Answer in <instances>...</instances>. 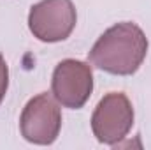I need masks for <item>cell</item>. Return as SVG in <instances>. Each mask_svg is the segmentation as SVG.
I'll return each instance as SVG.
<instances>
[{"label":"cell","instance_id":"7a4b0ae2","mask_svg":"<svg viewBox=\"0 0 151 150\" xmlns=\"http://www.w3.org/2000/svg\"><path fill=\"white\" fill-rule=\"evenodd\" d=\"M58 104L55 95L47 92L32 97L19 117L21 136L34 145L55 143L62 129V111Z\"/></svg>","mask_w":151,"mask_h":150},{"label":"cell","instance_id":"277c9868","mask_svg":"<svg viewBox=\"0 0 151 150\" xmlns=\"http://www.w3.org/2000/svg\"><path fill=\"white\" fill-rule=\"evenodd\" d=\"M134 125V108L123 92H109L91 115V131L104 145H118Z\"/></svg>","mask_w":151,"mask_h":150},{"label":"cell","instance_id":"5b68a950","mask_svg":"<svg viewBox=\"0 0 151 150\" xmlns=\"http://www.w3.org/2000/svg\"><path fill=\"white\" fill-rule=\"evenodd\" d=\"M51 94L55 99L70 110H79L86 104L93 92V73L86 62L65 58L53 73Z\"/></svg>","mask_w":151,"mask_h":150},{"label":"cell","instance_id":"6da1fadb","mask_svg":"<svg viewBox=\"0 0 151 150\" xmlns=\"http://www.w3.org/2000/svg\"><path fill=\"white\" fill-rule=\"evenodd\" d=\"M148 55V37L132 21L116 23L107 28L88 53V60L97 69L114 76L137 73Z\"/></svg>","mask_w":151,"mask_h":150},{"label":"cell","instance_id":"3957f363","mask_svg":"<svg viewBox=\"0 0 151 150\" xmlns=\"http://www.w3.org/2000/svg\"><path fill=\"white\" fill-rule=\"evenodd\" d=\"M76 23L77 12L72 0H40L28 12V28L42 42L65 41Z\"/></svg>","mask_w":151,"mask_h":150},{"label":"cell","instance_id":"8992f818","mask_svg":"<svg viewBox=\"0 0 151 150\" xmlns=\"http://www.w3.org/2000/svg\"><path fill=\"white\" fill-rule=\"evenodd\" d=\"M7 87H9V67L5 64V58L0 55V104L7 94Z\"/></svg>","mask_w":151,"mask_h":150}]
</instances>
